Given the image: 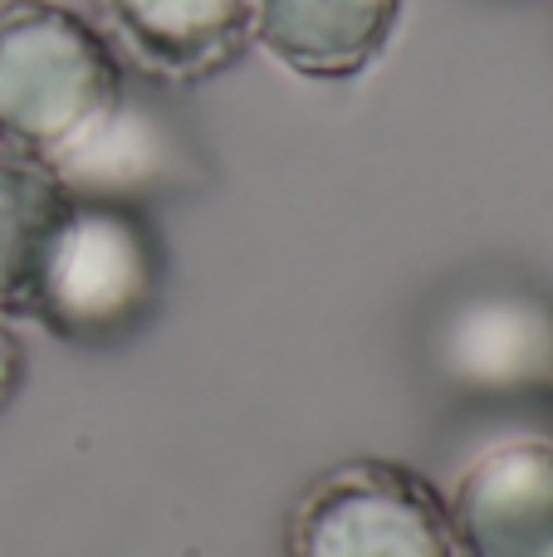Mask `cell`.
Returning <instances> with one entry per match:
<instances>
[{"mask_svg":"<svg viewBox=\"0 0 553 557\" xmlns=\"http://www.w3.org/2000/svg\"><path fill=\"white\" fill-rule=\"evenodd\" d=\"M123 94L113 45L54 0L0 5V143L54 162Z\"/></svg>","mask_w":553,"mask_h":557,"instance_id":"cell-1","label":"cell"},{"mask_svg":"<svg viewBox=\"0 0 553 557\" xmlns=\"http://www.w3.org/2000/svg\"><path fill=\"white\" fill-rule=\"evenodd\" d=\"M167 250L137 206L74 201L45 255L29 318L59 343L118 347L157 313Z\"/></svg>","mask_w":553,"mask_h":557,"instance_id":"cell-2","label":"cell"},{"mask_svg":"<svg viewBox=\"0 0 553 557\" xmlns=\"http://www.w3.org/2000/svg\"><path fill=\"white\" fill-rule=\"evenodd\" d=\"M290 557H456L446 494L397 460H348L304 490Z\"/></svg>","mask_w":553,"mask_h":557,"instance_id":"cell-3","label":"cell"},{"mask_svg":"<svg viewBox=\"0 0 553 557\" xmlns=\"http://www.w3.org/2000/svg\"><path fill=\"white\" fill-rule=\"evenodd\" d=\"M427 362L466 401H549L553 298L529 284H476L437 308Z\"/></svg>","mask_w":553,"mask_h":557,"instance_id":"cell-4","label":"cell"},{"mask_svg":"<svg viewBox=\"0 0 553 557\" xmlns=\"http://www.w3.org/2000/svg\"><path fill=\"white\" fill-rule=\"evenodd\" d=\"M446 513L456 557H553V441L515 435L480 450Z\"/></svg>","mask_w":553,"mask_h":557,"instance_id":"cell-5","label":"cell"},{"mask_svg":"<svg viewBox=\"0 0 553 557\" xmlns=\"http://www.w3.org/2000/svg\"><path fill=\"white\" fill-rule=\"evenodd\" d=\"M74 201H108V206H137L143 211L157 196L182 191L196 176L182 137L172 133L162 113L147 103L118 94V103L88 127L78 143L49 162Z\"/></svg>","mask_w":553,"mask_h":557,"instance_id":"cell-6","label":"cell"},{"mask_svg":"<svg viewBox=\"0 0 553 557\" xmlns=\"http://www.w3.org/2000/svg\"><path fill=\"white\" fill-rule=\"evenodd\" d=\"M402 25V0H250V39L314 84L368 74Z\"/></svg>","mask_w":553,"mask_h":557,"instance_id":"cell-7","label":"cell"},{"mask_svg":"<svg viewBox=\"0 0 553 557\" xmlns=\"http://www.w3.org/2000/svg\"><path fill=\"white\" fill-rule=\"evenodd\" d=\"M133 59L167 78H206L250 45V0H103Z\"/></svg>","mask_w":553,"mask_h":557,"instance_id":"cell-8","label":"cell"},{"mask_svg":"<svg viewBox=\"0 0 553 557\" xmlns=\"http://www.w3.org/2000/svg\"><path fill=\"white\" fill-rule=\"evenodd\" d=\"M69 206L74 196L45 157L0 143V318H29L39 270Z\"/></svg>","mask_w":553,"mask_h":557,"instance_id":"cell-9","label":"cell"},{"mask_svg":"<svg viewBox=\"0 0 553 557\" xmlns=\"http://www.w3.org/2000/svg\"><path fill=\"white\" fill-rule=\"evenodd\" d=\"M20 382H25V347H20L15 327H5V318H0V411L15 401Z\"/></svg>","mask_w":553,"mask_h":557,"instance_id":"cell-10","label":"cell"}]
</instances>
